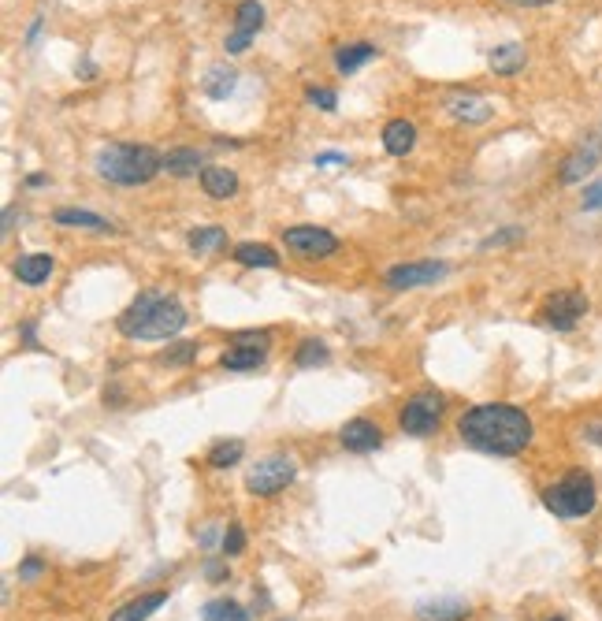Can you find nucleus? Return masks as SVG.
Wrapping results in <instances>:
<instances>
[{
	"mask_svg": "<svg viewBox=\"0 0 602 621\" xmlns=\"http://www.w3.org/2000/svg\"><path fill=\"white\" fill-rule=\"evenodd\" d=\"M443 410L446 402L439 391H417V395L409 398L406 406H402V413H398V424H402V432L406 436H432L435 428H439V421H443Z\"/></svg>",
	"mask_w": 602,
	"mask_h": 621,
	"instance_id": "nucleus-6",
	"label": "nucleus"
},
{
	"mask_svg": "<svg viewBox=\"0 0 602 621\" xmlns=\"http://www.w3.org/2000/svg\"><path fill=\"white\" fill-rule=\"evenodd\" d=\"M294 476H298V462L290 454H268L261 462H253V469L246 473V491L257 499H272Z\"/></svg>",
	"mask_w": 602,
	"mask_h": 621,
	"instance_id": "nucleus-5",
	"label": "nucleus"
},
{
	"mask_svg": "<svg viewBox=\"0 0 602 621\" xmlns=\"http://www.w3.org/2000/svg\"><path fill=\"white\" fill-rule=\"evenodd\" d=\"M41 569H45V566H41L38 558H27V562L19 566V581H38V577H41Z\"/></svg>",
	"mask_w": 602,
	"mask_h": 621,
	"instance_id": "nucleus-34",
	"label": "nucleus"
},
{
	"mask_svg": "<svg viewBox=\"0 0 602 621\" xmlns=\"http://www.w3.org/2000/svg\"><path fill=\"white\" fill-rule=\"evenodd\" d=\"M458 436L465 447L480 450V454H498V458H513L521 454L536 428L532 417L517 406L506 402H484V406H472L458 417Z\"/></svg>",
	"mask_w": 602,
	"mask_h": 621,
	"instance_id": "nucleus-1",
	"label": "nucleus"
},
{
	"mask_svg": "<svg viewBox=\"0 0 602 621\" xmlns=\"http://www.w3.org/2000/svg\"><path fill=\"white\" fill-rule=\"evenodd\" d=\"M205 577H209V581H227V566H223V562H209V566H205Z\"/></svg>",
	"mask_w": 602,
	"mask_h": 621,
	"instance_id": "nucleus-37",
	"label": "nucleus"
},
{
	"mask_svg": "<svg viewBox=\"0 0 602 621\" xmlns=\"http://www.w3.org/2000/svg\"><path fill=\"white\" fill-rule=\"evenodd\" d=\"M223 558H235V555H242L246 551V529L238 525V521H231L227 525V532H223Z\"/></svg>",
	"mask_w": 602,
	"mask_h": 621,
	"instance_id": "nucleus-30",
	"label": "nucleus"
},
{
	"mask_svg": "<svg viewBox=\"0 0 602 621\" xmlns=\"http://www.w3.org/2000/svg\"><path fill=\"white\" fill-rule=\"evenodd\" d=\"M283 242H287V250L294 253V257H305V261H324V257H331V253L339 250V238L313 224L287 227V231H283Z\"/></svg>",
	"mask_w": 602,
	"mask_h": 621,
	"instance_id": "nucleus-7",
	"label": "nucleus"
},
{
	"mask_svg": "<svg viewBox=\"0 0 602 621\" xmlns=\"http://www.w3.org/2000/svg\"><path fill=\"white\" fill-rule=\"evenodd\" d=\"M97 175L116 186H142L157 172H164V157L149 146H134V142H116L97 153Z\"/></svg>",
	"mask_w": 602,
	"mask_h": 621,
	"instance_id": "nucleus-3",
	"label": "nucleus"
},
{
	"mask_svg": "<svg viewBox=\"0 0 602 621\" xmlns=\"http://www.w3.org/2000/svg\"><path fill=\"white\" fill-rule=\"evenodd\" d=\"M186 246L194 253H201V257H209V253L227 246V231H223V227H197V231L186 235Z\"/></svg>",
	"mask_w": 602,
	"mask_h": 621,
	"instance_id": "nucleus-25",
	"label": "nucleus"
},
{
	"mask_svg": "<svg viewBox=\"0 0 602 621\" xmlns=\"http://www.w3.org/2000/svg\"><path fill=\"white\" fill-rule=\"evenodd\" d=\"M413 146H417V127H413L409 119H391V123L383 127V149H387L391 157H406Z\"/></svg>",
	"mask_w": 602,
	"mask_h": 621,
	"instance_id": "nucleus-15",
	"label": "nucleus"
},
{
	"mask_svg": "<svg viewBox=\"0 0 602 621\" xmlns=\"http://www.w3.org/2000/svg\"><path fill=\"white\" fill-rule=\"evenodd\" d=\"M328 346L316 343V339H305V343L298 346V354H294V365L298 369H313V365H324L328 361Z\"/></svg>",
	"mask_w": 602,
	"mask_h": 621,
	"instance_id": "nucleus-29",
	"label": "nucleus"
},
{
	"mask_svg": "<svg viewBox=\"0 0 602 621\" xmlns=\"http://www.w3.org/2000/svg\"><path fill=\"white\" fill-rule=\"evenodd\" d=\"M194 357H197V343H179V346H171V350H164L157 361L160 365H186V361H194Z\"/></svg>",
	"mask_w": 602,
	"mask_h": 621,
	"instance_id": "nucleus-32",
	"label": "nucleus"
},
{
	"mask_svg": "<svg viewBox=\"0 0 602 621\" xmlns=\"http://www.w3.org/2000/svg\"><path fill=\"white\" fill-rule=\"evenodd\" d=\"M450 268L443 261H409V265H394L383 283L391 287V291H417V287H432L439 279L446 276Z\"/></svg>",
	"mask_w": 602,
	"mask_h": 621,
	"instance_id": "nucleus-8",
	"label": "nucleus"
},
{
	"mask_svg": "<svg viewBox=\"0 0 602 621\" xmlns=\"http://www.w3.org/2000/svg\"><path fill=\"white\" fill-rule=\"evenodd\" d=\"M201 618L205 621H249V610L235 599H212L201 607Z\"/></svg>",
	"mask_w": 602,
	"mask_h": 621,
	"instance_id": "nucleus-26",
	"label": "nucleus"
},
{
	"mask_svg": "<svg viewBox=\"0 0 602 621\" xmlns=\"http://www.w3.org/2000/svg\"><path fill=\"white\" fill-rule=\"evenodd\" d=\"M313 164L316 168H339V164H346V157H342V153H320Z\"/></svg>",
	"mask_w": 602,
	"mask_h": 621,
	"instance_id": "nucleus-36",
	"label": "nucleus"
},
{
	"mask_svg": "<svg viewBox=\"0 0 602 621\" xmlns=\"http://www.w3.org/2000/svg\"><path fill=\"white\" fill-rule=\"evenodd\" d=\"M53 268H56L53 253H23V257L12 265V272H15L19 283H27V287H41L45 279L53 276Z\"/></svg>",
	"mask_w": 602,
	"mask_h": 621,
	"instance_id": "nucleus-13",
	"label": "nucleus"
},
{
	"mask_svg": "<svg viewBox=\"0 0 602 621\" xmlns=\"http://www.w3.org/2000/svg\"><path fill=\"white\" fill-rule=\"evenodd\" d=\"M231 257L246 268H275L279 265V253H275L272 246H264V242H242V246H235Z\"/></svg>",
	"mask_w": 602,
	"mask_h": 621,
	"instance_id": "nucleus-19",
	"label": "nucleus"
},
{
	"mask_svg": "<svg viewBox=\"0 0 602 621\" xmlns=\"http://www.w3.org/2000/svg\"><path fill=\"white\" fill-rule=\"evenodd\" d=\"M186 309L168 294H142L119 317V331L127 339H171L186 328Z\"/></svg>",
	"mask_w": 602,
	"mask_h": 621,
	"instance_id": "nucleus-2",
	"label": "nucleus"
},
{
	"mask_svg": "<svg viewBox=\"0 0 602 621\" xmlns=\"http://www.w3.org/2000/svg\"><path fill=\"white\" fill-rule=\"evenodd\" d=\"M472 610L461 599H435V603H420L417 618L420 621H465Z\"/></svg>",
	"mask_w": 602,
	"mask_h": 621,
	"instance_id": "nucleus-17",
	"label": "nucleus"
},
{
	"mask_svg": "<svg viewBox=\"0 0 602 621\" xmlns=\"http://www.w3.org/2000/svg\"><path fill=\"white\" fill-rule=\"evenodd\" d=\"M53 224L60 227H79V231H97V235H116V224H108L105 216L86 209H56L53 212Z\"/></svg>",
	"mask_w": 602,
	"mask_h": 621,
	"instance_id": "nucleus-14",
	"label": "nucleus"
},
{
	"mask_svg": "<svg viewBox=\"0 0 602 621\" xmlns=\"http://www.w3.org/2000/svg\"><path fill=\"white\" fill-rule=\"evenodd\" d=\"M264 350H268V346H235V350H227V354L220 357V365L227 372L257 369V365H264Z\"/></svg>",
	"mask_w": 602,
	"mask_h": 621,
	"instance_id": "nucleus-22",
	"label": "nucleus"
},
{
	"mask_svg": "<svg viewBox=\"0 0 602 621\" xmlns=\"http://www.w3.org/2000/svg\"><path fill=\"white\" fill-rule=\"evenodd\" d=\"M339 443L346 450H354V454H368V450H376L383 443V432H380V424L376 421H368V417H354V421L342 424Z\"/></svg>",
	"mask_w": 602,
	"mask_h": 621,
	"instance_id": "nucleus-12",
	"label": "nucleus"
},
{
	"mask_svg": "<svg viewBox=\"0 0 602 621\" xmlns=\"http://www.w3.org/2000/svg\"><path fill=\"white\" fill-rule=\"evenodd\" d=\"M584 209H602V183H595V186H588L584 190Z\"/></svg>",
	"mask_w": 602,
	"mask_h": 621,
	"instance_id": "nucleus-35",
	"label": "nucleus"
},
{
	"mask_svg": "<svg viewBox=\"0 0 602 621\" xmlns=\"http://www.w3.org/2000/svg\"><path fill=\"white\" fill-rule=\"evenodd\" d=\"M168 603V592H145L138 595V599H131V603H123V607L112 614V621H145L153 610H160Z\"/></svg>",
	"mask_w": 602,
	"mask_h": 621,
	"instance_id": "nucleus-18",
	"label": "nucleus"
},
{
	"mask_svg": "<svg viewBox=\"0 0 602 621\" xmlns=\"http://www.w3.org/2000/svg\"><path fill=\"white\" fill-rule=\"evenodd\" d=\"M510 4H521V8H543L550 0H510Z\"/></svg>",
	"mask_w": 602,
	"mask_h": 621,
	"instance_id": "nucleus-38",
	"label": "nucleus"
},
{
	"mask_svg": "<svg viewBox=\"0 0 602 621\" xmlns=\"http://www.w3.org/2000/svg\"><path fill=\"white\" fill-rule=\"evenodd\" d=\"M164 172L168 175H197V172H205L201 168V153L190 146H179V149H171V153H164Z\"/></svg>",
	"mask_w": 602,
	"mask_h": 621,
	"instance_id": "nucleus-20",
	"label": "nucleus"
},
{
	"mask_svg": "<svg viewBox=\"0 0 602 621\" xmlns=\"http://www.w3.org/2000/svg\"><path fill=\"white\" fill-rule=\"evenodd\" d=\"M524 231L521 227H506V231H498V235H487L484 242H480V250H498V246H510V242H521Z\"/></svg>",
	"mask_w": 602,
	"mask_h": 621,
	"instance_id": "nucleus-33",
	"label": "nucleus"
},
{
	"mask_svg": "<svg viewBox=\"0 0 602 621\" xmlns=\"http://www.w3.org/2000/svg\"><path fill=\"white\" fill-rule=\"evenodd\" d=\"M550 621H565V618H550Z\"/></svg>",
	"mask_w": 602,
	"mask_h": 621,
	"instance_id": "nucleus-39",
	"label": "nucleus"
},
{
	"mask_svg": "<svg viewBox=\"0 0 602 621\" xmlns=\"http://www.w3.org/2000/svg\"><path fill=\"white\" fill-rule=\"evenodd\" d=\"M305 101L313 108H320V112H331V108L339 105V93L328 90V86H309V90H305Z\"/></svg>",
	"mask_w": 602,
	"mask_h": 621,
	"instance_id": "nucleus-31",
	"label": "nucleus"
},
{
	"mask_svg": "<svg viewBox=\"0 0 602 621\" xmlns=\"http://www.w3.org/2000/svg\"><path fill=\"white\" fill-rule=\"evenodd\" d=\"M264 27V8L257 4V0H242L235 8V30L227 34V41H223V49L231 56L246 53L249 41L257 38V30Z\"/></svg>",
	"mask_w": 602,
	"mask_h": 621,
	"instance_id": "nucleus-10",
	"label": "nucleus"
},
{
	"mask_svg": "<svg viewBox=\"0 0 602 621\" xmlns=\"http://www.w3.org/2000/svg\"><path fill=\"white\" fill-rule=\"evenodd\" d=\"M450 112L458 119H465V123H487L491 119V105H487L484 97H454Z\"/></svg>",
	"mask_w": 602,
	"mask_h": 621,
	"instance_id": "nucleus-27",
	"label": "nucleus"
},
{
	"mask_svg": "<svg viewBox=\"0 0 602 621\" xmlns=\"http://www.w3.org/2000/svg\"><path fill=\"white\" fill-rule=\"evenodd\" d=\"M602 160V138L595 134V138H588L580 149H573L569 157H565L562 164V183H580L584 175H591L595 168H599Z\"/></svg>",
	"mask_w": 602,
	"mask_h": 621,
	"instance_id": "nucleus-11",
	"label": "nucleus"
},
{
	"mask_svg": "<svg viewBox=\"0 0 602 621\" xmlns=\"http://www.w3.org/2000/svg\"><path fill=\"white\" fill-rule=\"evenodd\" d=\"M201 190H205L209 198H216V201L235 198V190H238V175L231 172V168H216V164H209V168L201 172Z\"/></svg>",
	"mask_w": 602,
	"mask_h": 621,
	"instance_id": "nucleus-16",
	"label": "nucleus"
},
{
	"mask_svg": "<svg viewBox=\"0 0 602 621\" xmlns=\"http://www.w3.org/2000/svg\"><path fill=\"white\" fill-rule=\"evenodd\" d=\"M584 313H588V298L580 291H558L543 302V320L554 331H573Z\"/></svg>",
	"mask_w": 602,
	"mask_h": 621,
	"instance_id": "nucleus-9",
	"label": "nucleus"
},
{
	"mask_svg": "<svg viewBox=\"0 0 602 621\" xmlns=\"http://www.w3.org/2000/svg\"><path fill=\"white\" fill-rule=\"evenodd\" d=\"M487 60H491V71H495V75H517L524 67V49L517 41H506V45H498Z\"/></svg>",
	"mask_w": 602,
	"mask_h": 621,
	"instance_id": "nucleus-24",
	"label": "nucleus"
},
{
	"mask_svg": "<svg viewBox=\"0 0 602 621\" xmlns=\"http://www.w3.org/2000/svg\"><path fill=\"white\" fill-rule=\"evenodd\" d=\"M376 56V45H368V41H354V45H342L339 53H335V67H339V75H354L357 67L368 64Z\"/></svg>",
	"mask_w": 602,
	"mask_h": 621,
	"instance_id": "nucleus-21",
	"label": "nucleus"
},
{
	"mask_svg": "<svg viewBox=\"0 0 602 621\" xmlns=\"http://www.w3.org/2000/svg\"><path fill=\"white\" fill-rule=\"evenodd\" d=\"M242 454H246V443H242V439H223V443H216V447L209 450L205 462H209L212 469H231V465L242 462Z\"/></svg>",
	"mask_w": 602,
	"mask_h": 621,
	"instance_id": "nucleus-28",
	"label": "nucleus"
},
{
	"mask_svg": "<svg viewBox=\"0 0 602 621\" xmlns=\"http://www.w3.org/2000/svg\"><path fill=\"white\" fill-rule=\"evenodd\" d=\"M599 503V491H595V480L588 473H565L558 484H550L543 491V506H547L554 517L562 521H573V517H588Z\"/></svg>",
	"mask_w": 602,
	"mask_h": 621,
	"instance_id": "nucleus-4",
	"label": "nucleus"
},
{
	"mask_svg": "<svg viewBox=\"0 0 602 621\" xmlns=\"http://www.w3.org/2000/svg\"><path fill=\"white\" fill-rule=\"evenodd\" d=\"M238 86V71L235 67H209V75L201 79V90L209 93L212 101H223L227 93Z\"/></svg>",
	"mask_w": 602,
	"mask_h": 621,
	"instance_id": "nucleus-23",
	"label": "nucleus"
}]
</instances>
